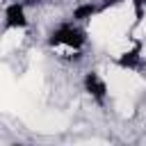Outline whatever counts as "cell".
<instances>
[{
  "mask_svg": "<svg viewBox=\"0 0 146 146\" xmlns=\"http://www.w3.org/2000/svg\"><path fill=\"white\" fill-rule=\"evenodd\" d=\"M84 41V36H82V32L80 30H75L73 25H64V27H59L55 34H52V43L55 46H66V48H78L80 43Z\"/></svg>",
  "mask_w": 146,
  "mask_h": 146,
  "instance_id": "6da1fadb",
  "label": "cell"
},
{
  "mask_svg": "<svg viewBox=\"0 0 146 146\" xmlns=\"http://www.w3.org/2000/svg\"><path fill=\"white\" fill-rule=\"evenodd\" d=\"M7 23L14 25V27L25 25V14H23V7H21V5H11V7L7 9Z\"/></svg>",
  "mask_w": 146,
  "mask_h": 146,
  "instance_id": "7a4b0ae2",
  "label": "cell"
},
{
  "mask_svg": "<svg viewBox=\"0 0 146 146\" xmlns=\"http://www.w3.org/2000/svg\"><path fill=\"white\" fill-rule=\"evenodd\" d=\"M87 89H89V94H94L96 98H103L105 96V82L98 78V75H87Z\"/></svg>",
  "mask_w": 146,
  "mask_h": 146,
  "instance_id": "3957f363",
  "label": "cell"
},
{
  "mask_svg": "<svg viewBox=\"0 0 146 146\" xmlns=\"http://www.w3.org/2000/svg\"><path fill=\"white\" fill-rule=\"evenodd\" d=\"M94 11H96V7H94V5H84V7H80V9L75 11V18H80V21H84V18H89V16H94Z\"/></svg>",
  "mask_w": 146,
  "mask_h": 146,
  "instance_id": "277c9868",
  "label": "cell"
}]
</instances>
